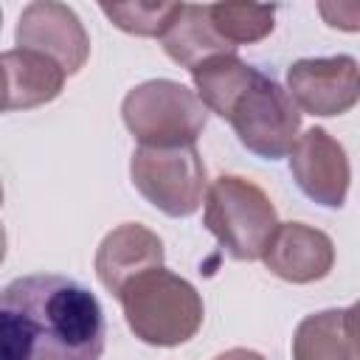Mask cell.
Returning a JSON list of instances; mask_svg holds the SVG:
<instances>
[{"instance_id":"obj_18","label":"cell","mask_w":360,"mask_h":360,"mask_svg":"<svg viewBox=\"0 0 360 360\" xmlns=\"http://www.w3.org/2000/svg\"><path fill=\"white\" fill-rule=\"evenodd\" d=\"M318 14L329 28L338 31H360V3L357 0H321Z\"/></svg>"},{"instance_id":"obj_14","label":"cell","mask_w":360,"mask_h":360,"mask_svg":"<svg viewBox=\"0 0 360 360\" xmlns=\"http://www.w3.org/2000/svg\"><path fill=\"white\" fill-rule=\"evenodd\" d=\"M256 76H259V70L253 65H248L245 59H239L236 53L217 56L191 73L194 93L200 96V101L208 107V112H217L225 121H228L233 104L239 101V96L253 84Z\"/></svg>"},{"instance_id":"obj_10","label":"cell","mask_w":360,"mask_h":360,"mask_svg":"<svg viewBox=\"0 0 360 360\" xmlns=\"http://www.w3.org/2000/svg\"><path fill=\"white\" fill-rule=\"evenodd\" d=\"M262 262L273 276H278L290 284H312L332 273L335 242L329 233H323L312 225L278 222Z\"/></svg>"},{"instance_id":"obj_9","label":"cell","mask_w":360,"mask_h":360,"mask_svg":"<svg viewBox=\"0 0 360 360\" xmlns=\"http://www.w3.org/2000/svg\"><path fill=\"white\" fill-rule=\"evenodd\" d=\"M290 172L298 188L323 208H340L349 194L352 166L346 149L323 127H309L298 135L290 152Z\"/></svg>"},{"instance_id":"obj_17","label":"cell","mask_w":360,"mask_h":360,"mask_svg":"<svg viewBox=\"0 0 360 360\" xmlns=\"http://www.w3.org/2000/svg\"><path fill=\"white\" fill-rule=\"evenodd\" d=\"M98 8L115 28L127 34L163 39L183 3H101Z\"/></svg>"},{"instance_id":"obj_3","label":"cell","mask_w":360,"mask_h":360,"mask_svg":"<svg viewBox=\"0 0 360 360\" xmlns=\"http://www.w3.org/2000/svg\"><path fill=\"white\" fill-rule=\"evenodd\" d=\"M202 205L205 228L231 259L256 262L264 256L278 228V214L262 186L239 174H222L208 186Z\"/></svg>"},{"instance_id":"obj_7","label":"cell","mask_w":360,"mask_h":360,"mask_svg":"<svg viewBox=\"0 0 360 360\" xmlns=\"http://www.w3.org/2000/svg\"><path fill=\"white\" fill-rule=\"evenodd\" d=\"M287 93L301 112L335 118L360 101V65L349 53L295 59L287 68Z\"/></svg>"},{"instance_id":"obj_19","label":"cell","mask_w":360,"mask_h":360,"mask_svg":"<svg viewBox=\"0 0 360 360\" xmlns=\"http://www.w3.org/2000/svg\"><path fill=\"white\" fill-rule=\"evenodd\" d=\"M343 332H346L354 360H360V301H354L343 309Z\"/></svg>"},{"instance_id":"obj_4","label":"cell","mask_w":360,"mask_h":360,"mask_svg":"<svg viewBox=\"0 0 360 360\" xmlns=\"http://www.w3.org/2000/svg\"><path fill=\"white\" fill-rule=\"evenodd\" d=\"M121 118L138 146H194L205 129L208 107L180 82L149 79L124 96Z\"/></svg>"},{"instance_id":"obj_20","label":"cell","mask_w":360,"mask_h":360,"mask_svg":"<svg viewBox=\"0 0 360 360\" xmlns=\"http://www.w3.org/2000/svg\"><path fill=\"white\" fill-rule=\"evenodd\" d=\"M214 360H267V357L259 354V352H253V349H242V346H236V349H228V352L217 354Z\"/></svg>"},{"instance_id":"obj_2","label":"cell","mask_w":360,"mask_h":360,"mask_svg":"<svg viewBox=\"0 0 360 360\" xmlns=\"http://www.w3.org/2000/svg\"><path fill=\"white\" fill-rule=\"evenodd\" d=\"M115 298L129 332L149 346H183L205 321V304L197 287L169 267H152L135 276Z\"/></svg>"},{"instance_id":"obj_5","label":"cell","mask_w":360,"mask_h":360,"mask_svg":"<svg viewBox=\"0 0 360 360\" xmlns=\"http://www.w3.org/2000/svg\"><path fill=\"white\" fill-rule=\"evenodd\" d=\"M129 177L149 205L174 219L191 217L211 186L197 146H138L129 158Z\"/></svg>"},{"instance_id":"obj_15","label":"cell","mask_w":360,"mask_h":360,"mask_svg":"<svg viewBox=\"0 0 360 360\" xmlns=\"http://www.w3.org/2000/svg\"><path fill=\"white\" fill-rule=\"evenodd\" d=\"M292 360H354L343 332V309L307 315L292 335Z\"/></svg>"},{"instance_id":"obj_11","label":"cell","mask_w":360,"mask_h":360,"mask_svg":"<svg viewBox=\"0 0 360 360\" xmlns=\"http://www.w3.org/2000/svg\"><path fill=\"white\" fill-rule=\"evenodd\" d=\"M163 239L141 222H124L112 228L96 250V276L101 287L118 295L135 276L163 267Z\"/></svg>"},{"instance_id":"obj_12","label":"cell","mask_w":360,"mask_h":360,"mask_svg":"<svg viewBox=\"0 0 360 360\" xmlns=\"http://www.w3.org/2000/svg\"><path fill=\"white\" fill-rule=\"evenodd\" d=\"M3 82H6V98L3 107L11 110H31L53 101L68 73L45 53L28 51V48H8L3 53Z\"/></svg>"},{"instance_id":"obj_6","label":"cell","mask_w":360,"mask_h":360,"mask_svg":"<svg viewBox=\"0 0 360 360\" xmlns=\"http://www.w3.org/2000/svg\"><path fill=\"white\" fill-rule=\"evenodd\" d=\"M228 124L233 127L239 143L264 160L287 158L298 141L301 110L276 79L259 76L233 104Z\"/></svg>"},{"instance_id":"obj_16","label":"cell","mask_w":360,"mask_h":360,"mask_svg":"<svg viewBox=\"0 0 360 360\" xmlns=\"http://www.w3.org/2000/svg\"><path fill=\"white\" fill-rule=\"evenodd\" d=\"M211 22L217 34L231 45H253L273 34L276 28V6H256V3H214Z\"/></svg>"},{"instance_id":"obj_1","label":"cell","mask_w":360,"mask_h":360,"mask_svg":"<svg viewBox=\"0 0 360 360\" xmlns=\"http://www.w3.org/2000/svg\"><path fill=\"white\" fill-rule=\"evenodd\" d=\"M104 312L79 281L20 276L0 295V360H101Z\"/></svg>"},{"instance_id":"obj_13","label":"cell","mask_w":360,"mask_h":360,"mask_svg":"<svg viewBox=\"0 0 360 360\" xmlns=\"http://www.w3.org/2000/svg\"><path fill=\"white\" fill-rule=\"evenodd\" d=\"M163 51L169 59H174L180 68H186L188 73H194L200 65L225 56V53H236V48H231L214 28L211 22V8L208 6H191L183 3L180 14L174 17L172 28L163 34Z\"/></svg>"},{"instance_id":"obj_8","label":"cell","mask_w":360,"mask_h":360,"mask_svg":"<svg viewBox=\"0 0 360 360\" xmlns=\"http://www.w3.org/2000/svg\"><path fill=\"white\" fill-rule=\"evenodd\" d=\"M14 39L17 48L51 56L68 76H76L90 56V37L79 14L56 0L28 3L17 20Z\"/></svg>"}]
</instances>
